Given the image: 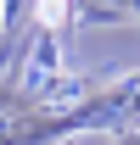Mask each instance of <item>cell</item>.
I'll use <instances>...</instances> for the list:
<instances>
[{
	"label": "cell",
	"mask_w": 140,
	"mask_h": 145,
	"mask_svg": "<svg viewBox=\"0 0 140 145\" xmlns=\"http://www.w3.org/2000/svg\"><path fill=\"white\" fill-rule=\"evenodd\" d=\"M39 22L56 28V22H62V0H39Z\"/></svg>",
	"instance_id": "6da1fadb"
}]
</instances>
